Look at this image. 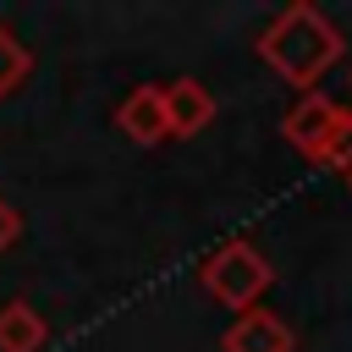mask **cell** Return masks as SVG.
Masks as SVG:
<instances>
[{"label": "cell", "mask_w": 352, "mask_h": 352, "mask_svg": "<svg viewBox=\"0 0 352 352\" xmlns=\"http://www.w3.org/2000/svg\"><path fill=\"white\" fill-rule=\"evenodd\" d=\"M346 192H352V170H346Z\"/></svg>", "instance_id": "11"}, {"label": "cell", "mask_w": 352, "mask_h": 352, "mask_svg": "<svg viewBox=\"0 0 352 352\" xmlns=\"http://www.w3.org/2000/svg\"><path fill=\"white\" fill-rule=\"evenodd\" d=\"M116 126L138 143V148H154V143H165L170 132H165V104H160V82H143V88H132L121 104H116Z\"/></svg>", "instance_id": "6"}, {"label": "cell", "mask_w": 352, "mask_h": 352, "mask_svg": "<svg viewBox=\"0 0 352 352\" xmlns=\"http://www.w3.org/2000/svg\"><path fill=\"white\" fill-rule=\"evenodd\" d=\"M324 170H352V110H346V121L336 126V138H330V148H324V160H319Z\"/></svg>", "instance_id": "9"}, {"label": "cell", "mask_w": 352, "mask_h": 352, "mask_svg": "<svg viewBox=\"0 0 352 352\" xmlns=\"http://www.w3.org/2000/svg\"><path fill=\"white\" fill-rule=\"evenodd\" d=\"M28 72H33V55H28V44L0 22V99L6 94H16L22 82H28Z\"/></svg>", "instance_id": "8"}, {"label": "cell", "mask_w": 352, "mask_h": 352, "mask_svg": "<svg viewBox=\"0 0 352 352\" xmlns=\"http://www.w3.org/2000/svg\"><path fill=\"white\" fill-rule=\"evenodd\" d=\"M220 346H226V352H292L297 336H292V324L275 319L270 308H248V314H236V324L220 336Z\"/></svg>", "instance_id": "5"}, {"label": "cell", "mask_w": 352, "mask_h": 352, "mask_svg": "<svg viewBox=\"0 0 352 352\" xmlns=\"http://www.w3.org/2000/svg\"><path fill=\"white\" fill-rule=\"evenodd\" d=\"M258 60L286 82V88H302V94H319V77L341 60V33H336V22L319 11V6H308V0H297V6H286L264 33H258Z\"/></svg>", "instance_id": "1"}, {"label": "cell", "mask_w": 352, "mask_h": 352, "mask_svg": "<svg viewBox=\"0 0 352 352\" xmlns=\"http://www.w3.org/2000/svg\"><path fill=\"white\" fill-rule=\"evenodd\" d=\"M44 341H50L44 314L28 297H11L0 308V352H44Z\"/></svg>", "instance_id": "7"}, {"label": "cell", "mask_w": 352, "mask_h": 352, "mask_svg": "<svg viewBox=\"0 0 352 352\" xmlns=\"http://www.w3.org/2000/svg\"><path fill=\"white\" fill-rule=\"evenodd\" d=\"M341 121H346V110H341L330 94H302V99H297V104L280 116V138H286V143H292V148H297L308 165H319Z\"/></svg>", "instance_id": "3"}, {"label": "cell", "mask_w": 352, "mask_h": 352, "mask_svg": "<svg viewBox=\"0 0 352 352\" xmlns=\"http://www.w3.org/2000/svg\"><path fill=\"white\" fill-rule=\"evenodd\" d=\"M160 104H165V132H170V138H198V132L214 121V94H209L198 77L160 82Z\"/></svg>", "instance_id": "4"}, {"label": "cell", "mask_w": 352, "mask_h": 352, "mask_svg": "<svg viewBox=\"0 0 352 352\" xmlns=\"http://www.w3.org/2000/svg\"><path fill=\"white\" fill-rule=\"evenodd\" d=\"M198 286H204L220 308L248 314V308H258L264 292L275 286V264H270L248 236H231V242H220V248L198 264Z\"/></svg>", "instance_id": "2"}, {"label": "cell", "mask_w": 352, "mask_h": 352, "mask_svg": "<svg viewBox=\"0 0 352 352\" xmlns=\"http://www.w3.org/2000/svg\"><path fill=\"white\" fill-rule=\"evenodd\" d=\"M16 236H22V214H16V209H11L6 198H0V253H6V248H11Z\"/></svg>", "instance_id": "10"}]
</instances>
